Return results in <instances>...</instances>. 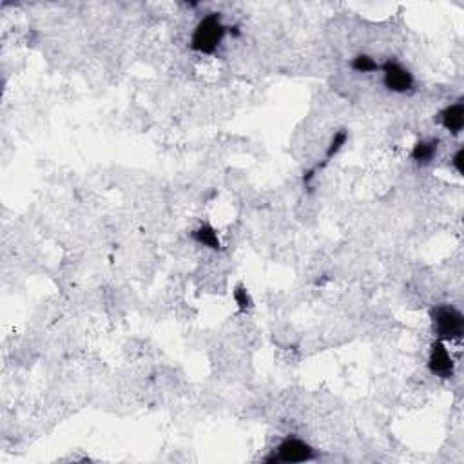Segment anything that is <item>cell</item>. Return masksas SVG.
<instances>
[{"instance_id": "cell-3", "label": "cell", "mask_w": 464, "mask_h": 464, "mask_svg": "<svg viewBox=\"0 0 464 464\" xmlns=\"http://www.w3.org/2000/svg\"><path fill=\"white\" fill-rule=\"evenodd\" d=\"M314 459V450L309 443L296 437H287L278 446L276 454L267 459V463H307Z\"/></svg>"}, {"instance_id": "cell-10", "label": "cell", "mask_w": 464, "mask_h": 464, "mask_svg": "<svg viewBox=\"0 0 464 464\" xmlns=\"http://www.w3.org/2000/svg\"><path fill=\"white\" fill-rule=\"evenodd\" d=\"M234 301L236 305L240 307V310H249L252 307V300H250L249 292L245 289L243 285H238L234 290Z\"/></svg>"}, {"instance_id": "cell-4", "label": "cell", "mask_w": 464, "mask_h": 464, "mask_svg": "<svg viewBox=\"0 0 464 464\" xmlns=\"http://www.w3.org/2000/svg\"><path fill=\"white\" fill-rule=\"evenodd\" d=\"M379 71L383 73L384 85L394 93H406L414 87V76L397 62H384V64H381Z\"/></svg>"}, {"instance_id": "cell-11", "label": "cell", "mask_w": 464, "mask_h": 464, "mask_svg": "<svg viewBox=\"0 0 464 464\" xmlns=\"http://www.w3.org/2000/svg\"><path fill=\"white\" fill-rule=\"evenodd\" d=\"M463 158H464V151L459 149V151H457V153H455L454 160H452V164H454L455 170H457L459 175H464V160H463Z\"/></svg>"}, {"instance_id": "cell-1", "label": "cell", "mask_w": 464, "mask_h": 464, "mask_svg": "<svg viewBox=\"0 0 464 464\" xmlns=\"http://www.w3.org/2000/svg\"><path fill=\"white\" fill-rule=\"evenodd\" d=\"M225 33H227V27L221 22V16L218 13H210L196 25L190 38V47L203 55H212L220 47Z\"/></svg>"}, {"instance_id": "cell-7", "label": "cell", "mask_w": 464, "mask_h": 464, "mask_svg": "<svg viewBox=\"0 0 464 464\" xmlns=\"http://www.w3.org/2000/svg\"><path fill=\"white\" fill-rule=\"evenodd\" d=\"M192 238H195V241L203 245V247H209V249L214 250L220 249V238H218V232H216L212 225L203 223L201 227H198V229L192 232Z\"/></svg>"}, {"instance_id": "cell-8", "label": "cell", "mask_w": 464, "mask_h": 464, "mask_svg": "<svg viewBox=\"0 0 464 464\" xmlns=\"http://www.w3.org/2000/svg\"><path fill=\"white\" fill-rule=\"evenodd\" d=\"M435 153H437V142L421 140L415 144L414 151H412V158H414V162H417V164L426 165L434 160Z\"/></svg>"}, {"instance_id": "cell-2", "label": "cell", "mask_w": 464, "mask_h": 464, "mask_svg": "<svg viewBox=\"0 0 464 464\" xmlns=\"http://www.w3.org/2000/svg\"><path fill=\"white\" fill-rule=\"evenodd\" d=\"M432 321H434V330L437 334V340L454 341L463 338L464 316L454 307H448V305L435 307L432 310Z\"/></svg>"}, {"instance_id": "cell-9", "label": "cell", "mask_w": 464, "mask_h": 464, "mask_svg": "<svg viewBox=\"0 0 464 464\" xmlns=\"http://www.w3.org/2000/svg\"><path fill=\"white\" fill-rule=\"evenodd\" d=\"M352 67H354L355 71H360V73H372V71H379L381 64H377V62H375L374 58H370V56L360 55L354 58Z\"/></svg>"}, {"instance_id": "cell-5", "label": "cell", "mask_w": 464, "mask_h": 464, "mask_svg": "<svg viewBox=\"0 0 464 464\" xmlns=\"http://www.w3.org/2000/svg\"><path fill=\"white\" fill-rule=\"evenodd\" d=\"M428 368L432 374L437 375V377H443V379H448V377L454 375L455 363L452 360V355H450L444 341L437 340L432 344L428 357Z\"/></svg>"}, {"instance_id": "cell-6", "label": "cell", "mask_w": 464, "mask_h": 464, "mask_svg": "<svg viewBox=\"0 0 464 464\" xmlns=\"http://www.w3.org/2000/svg\"><path fill=\"white\" fill-rule=\"evenodd\" d=\"M441 124L446 131L459 135L464 127V104L457 102L454 105H448L446 109L441 113Z\"/></svg>"}]
</instances>
